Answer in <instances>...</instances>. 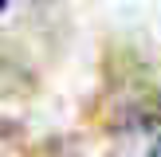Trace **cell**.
<instances>
[{"instance_id":"obj_1","label":"cell","mask_w":161,"mask_h":157,"mask_svg":"<svg viewBox=\"0 0 161 157\" xmlns=\"http://www.w3.org/2000/svg\"><path fill=\"white\" fill-rule=\"evenodd\" d=\"M146 157H161V138L153 141V145H149V153H146Z\"/></svg>"},{"instance_id":"obj_2","label":"cell","mask_w":161,"mask_h":157,"mask_svg":"<svg viewBox=\"0 0 161 157\" xmlns=\"http://www.w3.org/2000/svg\"><path fill=\"white\" fill-rule=\"evenodd\" d=\"M4 4H8V0H0V8H4Z\"/></svg>"}]
</instances>
